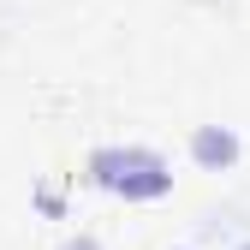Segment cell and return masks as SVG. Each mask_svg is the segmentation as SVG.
<instances>
[{
    "instance_id": "cell-1",
    "label": "cell",
    "mask_w": 250,
    "mask_h": 250,
    "mask_svg": "<svg viewBox=\"0 0 250 250\" xmlns=\"http://www.w3.org/2000/svg\"><path fill=\"white\" fill-rule=\"evenodd\" d=\"M89 173L102 185H113V191H125V197H161L173 185L167 161L155 149H96L89 155Z\"/></svg>"
},
{
    "instance_id": "cell-2",
    "label": "cell",
    "mask_w": 250,
    "mask_h": 250,
    "mask_svg": "<svg viewBox=\"0 0 250 250\" xmlns=\"http://www.w3.org/2000/svg\"><path fill=\"white\" fill-rule=\"evenodd\" d=\"M191 155H197L203 167H232L238 161V137L221 131V125H203V131L191 137Z\"/></svg>"
},
{
    "instance_id": "cell-3",
    "label": "cell",
    "mask_w": 250,
    "mask_h": 250,
    "mask_svg": "<svg viewBox=\"0 0 250 250\" xmlns=\"http://www.w3.org/2000/svg\"><path fill=\"white\" fill-rule=\"evenodd\" d=\"M60 250H102L96 238H78V244H60Z\"/></svg>"
},
{
    "instance_id": "cell-4",
    "label": "cell",
    "mask_w": 250,
    "mask_h": 250,
    "mask_svg": "<svg viewBox=\"0 0 250 250\" xmlns=\"http://www.w3.org/2000/svg\"><path fill=\"white\" fill-rule=\"evenodd\" d=\"M238 250H250V244H238Z\"/></svg>"
}]
</instances>
